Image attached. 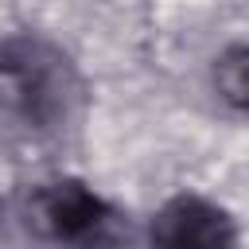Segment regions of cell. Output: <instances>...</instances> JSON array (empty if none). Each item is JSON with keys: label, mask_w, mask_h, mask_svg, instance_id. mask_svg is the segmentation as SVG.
<instances>
[{"label": "cell", "mask_w": 249, "mask_h": 249, "mask_svg": "<svg viewBox=\"0 0 249 249\" xmlns=\"http://www.w3.org/2000/svg\"><path fill=\"white\" fill-rule=\"evenodd\" d=\"M78 93L74 70L35 39L0 43V109L27 124H54Z\"/></svg>", "instance_id": "1"}, {"label": "cell", "mask_w": 249, "mask_h": 249, "mask_svg": "<svg viewBox=\"0 0 249 249\" xmlns=\"http://www.w3.org/2000/svg\"><path fill=\"white\" fill-rule=\"evenodd\" d=\"M31 222L43 237L62 245H89L109 226V206L78 179H58L35 191Z\"/></svg>", "instance_id": "2"}, {"label": "cell", "mask_w": 249, "mask_h": 249, "mask_svg": "<svg viewBox=\"0 0 249 249\" xmlns=\"http://www.w3.org/2000/svg\"><path fill=\"white\" fill-rule=\"evenodd\" d=\"M152 249H233V222L222 206L198 195H179L160 206Z\"/></svg>", "instance_id": "3"}, {"label": "cell", "mask_w": 249, "mask_h": 249, "mask_svg": "<svg viewBox=\"0 0 249 249\" xmlns=\"http://www.w3.org/2000/svg\"><path fill=\"white\" fill-rule=\"evenodd\" d=\"M214 82H218V93L241 109H249V47H233L218 58L214 66Z\"/></svg>", "instance_id": "4"}]
</instances>
